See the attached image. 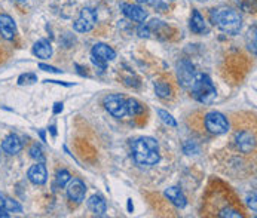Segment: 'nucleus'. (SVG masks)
<instances>
[{"mask_svg": "<svg viewBox=\"0 0 257 218\" xmlns=\"http://www.w3.org/2000/svg\"><path fill=\"white\" fill-rule=\"evenodd\" d=\"M1 150H3L6 155H10V156L18 155V153L22 150V141H21L16 135L10 134V135H7V137L1 141Z\"/></svg>", "mask_w": 257, "mask_h": 218, "instance_id": "nucleus-13", "label": "nucleus"}, {"mask_svg": "<svg viewBox=\"0 0 257 218\" xmlns=\"http://www.w3.org/2000/svg\"><path fill=\"white\" fill-rule=\"evenodd\" d=\"M132 158L137 164L153 166L159 162V144L152 137H141L132 144Z\"/></svg>", "mask_w": 257, "mask_h": 218, "instance_id": "nucleus-1", "label": "nucleus"}, {"mask_svg": "<svg viewBox=\"0 0 257 218\" xmlns=\"http://www.w3.org/2000/svg\"><path fill=\"white\" fill-rule=\"evenodd\" d=\"M34 82H37V76L34 73H25V74H21L18 77L19 85H30V83H34Z\"/></svg>", "mask_w": 257, "mask_h": 218, "instance_id": "nucleus-25", "label": "nucleus"}, {"mask_svg": "<svg viewBox=\"0 0 257 218\" xmlns=\"http://www.w3.org/2000/svg\"><path fill=\"white\" fill-rule=\"evenodd\" d=\"M158 116H159V119L167 125V126H171V128H176L177 126V122H176V119L168 113V111H165V110H158Z\"/></svg>", "mask_w": 257, "mask_h": 218, "instance_id": "nucleus-21", "label": "nucleus"}, {"mask_svg": "<svg viewBox=\"0 0 257 218\" xmlns=\"http://www.w3.org/2000/svg\"><path fill=\"white\" fill-rule=\"evenodd\" d=\"M204 123H205V128L214 135H222L229 131V122H228L226 116L222 114L220 111L207 113L204 117Z\"/></svg>", "mask_w": 257, "mask_h": 218, "instance_id": "nucleus-4", "label": "nucleus"}, {"mask_svg": "<svg viewBox=\"0 0 257 218\" xmlns=\"http://www.w3.org/2000/svg\"><path fill=\"white\" fill-rule=\"evenodd\" d=\"M106 110L116 119H122L127 114V100L121 94L107 95L103 101Z\"/></svg>", "mask_w": 257, "mask_h": 218, "instance_id": "nucleus-6", "label": "nucleus"}, {"mask_svg": "<svg viewBox=\"0 0 257 218\" xmlns=\"http://www.w3.org/2000/svg\"><path fill=\"white\" fill-rule=\"evenodd\" d=\"M220 217L223 218H243V216L240 213H237L235 210H231V208H226L220 213Z\"/></svg>", "mask_w": 257, "mask_h": 218, "instance_id": "nucleus-26", "label": "nucleus"}, {"mask_svg": "<svg viewBox=\"0 0 257 218\" xmlns=\"http://www.w3.org/2000/svg\"><path fill=\"white\" fill-rule=\"evenodd\" d=\"M39 68L43 71H49V73H61V70H58L52 65H46V64H39Z\"/></svg>", "mask_w": 257, "mask_h": 218, "instance_id": "nucleus-27", "label": "nucleus"}, {"mask_svg": "<svg viewBox=\"0 0 257 218\" xmlns=\"http://www.w3.org/2000/svg\"><path fill=\"white\" fill-rule=\"evenodd\" d=\"M247 201H249V207H250V208H252V210H253L255 213H256V211H257V207H256V193H253V195H252V196H250V198H249Z\"/></svg>", "mask_w": 257, "mask_h": 218, "instance_id": "nucleus-28", "label": "nucleus"}, {"mask_svg": "<svg viewBox=\"0 0 257 218\" xmlns=\"http://www.w3.org/2000/svg\"><path fill=\"white\" fill-rule=\"evenodd\" d=\"M33 54H34L37 58L48 59V58H51V55H52V46H51V43H49L46 39L37 40V42L33 45Z\"/></svg>", "mask_w": 257, "mask_h": 218, "instance_id": "nucleus-16", "label": "nucleus"}, {"mask_svg": "<svg viewBox=\"0 0 257 218\" xmlns=\"http://www.w3.org/2000/svg\"><path fill=\"white\" fill-rule=\"evenodd\" d=\"M4 202H6V196L0 193V210H4Z\"/></svg>", "mask_w": 257, "mask_h": 218, "instance_id": "nucleus-30", "label": "nucleus"}, {"mask_svg": "<svg viewBox=\"0 0 257 218\" xmlns=\"http://www.w3.org/2000/svg\"><path fill=\"white\" fill-rule=\"evenodd\" d=\"M4 210L7 211V213H21L22 211V207L16 202V201H13V199H10V198H6V202H4Z\"/></svg>", "mask_w": 257, "mask_h": 218, "instance_id": "nucleus-24", "label": "nucleus"}, {"mask_svg": "<svg viewBox=\"0 0 257 218\" xmlns=\"http://www.w3.org/2000/svg\"><path fill=\"white\" fill-rule=\"evenodd\" d=\"M235 140H237L238 149L241 152H244V153H250L255 149V137L250 132H247V131L238 132L237 137H235Z\"/></svg>", "mask_w": 257, "mask_h": 218, "instance_id": "nucleus-14", "label": "nucleus"}, {"mask_svg": "<svg viewBox=\"0 0 257 218\" xmlns=\"http://www.w3.org/2000/svg\"><path fill=\"white\" fill-rule=\"evenodd\" d=\"M60 111H63V103H57L55 107H54V113L55 114H58Z\"/></svg>", "mask_w": 257, "mask_h": 218, "instance_id": "nucleus-29", "label": "nucleus"}, {"mask_svg": "<svg viewBox=\"0 0 257 218\" xmlns=\"http://www.w3.org/2000/svg\"><path fill=\"white\" fill-rule=\"evenodd\" d=\"M138 3H146V1H149V0H137Z\"/></svg>", "mask_w": 257, "mask_h": 218, "instance_id": "nucleus-34", "label": "nucleus"}, {"mask_svg": "<svg viewBox=\"0 0 257 218\" xmlns=\"http://www.w3.org/2000/svg\"><path fill=\"white\" fill-rule=\"evenodd\" d=\"M13 1H25V0H13Z\"/></svg>", "mask_w": 257, "mask_h": 218, "instance_id": "nucleus-35", "label": "nucleus"}, {"mask_svg": "<svg viewBox=\"0 0 257 218\" xmlns=\"http://www.w3.org/2000/svg\"><path fill=\"white\" fill-rule=\"evenodd\" d=\"M165 196L168 198V201L173 205H176L180 210H183L188 205V199H186V196L183 195V192L179 187H168L165 190Z\"/></svg>", "mask_w": 257, "mask_h": 218, "instance_id": "nucleus-15", "label": "nucleus"}, {"mask_svg": "<svg viewBox=\"0 0 257 218\" xmlns=\"http://www.w3.org/2000/svg\"><path fill=\"white\" fill-rule=\"evenodd\" d=\"M85 195H86V186L82 180L79 178H73L68 181V186H67V196L70 201L76 202V204H80L83 199H85Z\"/></svg>", "mask_w": 257, "mask_h": 218, "instance_id": "nucleus-9", "label": "nucleus"}, {"mask_svg": "<svg viewBox=\"0 0 257 218\" xmlns=\"http://www.w3.org/2000/svg\"><path fill=\"white\" fill-rule=\"evenodd\" d=\"M155 92L159 98H168L171 95V86L165 82H158L155 85Z\"/></svg>", "mask_w": 257, "mask_h": 218, "instance_id": "nucleus-20", "label": "nucleus"}, {"mask_svg": "<svg viewBox=\"0 0 257 218\" xmlns=\"http://www.w3.org/2000/svg\"><path fill=\"white\" fill-rule=\"evenodd\" d=\"M143 106L135 100V98H128L127 100V114H129V116H138V114H141L143 113Z\"/></svg>", "mask_w": 257, "mask_h": 218, "instance_id": "nucleus-19", "label": "nucleus"}, {"mask_svg": "<svg viewBox=\"0 0 257 218\" xmlns=\"http://www.w3.org/2000/svg\"><path fill=\"white\" fill-rule=\"evenodd\" d=\"M132 210H134V208H132V202H131V199H129V201H128V211L132 213Z\"/></svg>", "mask_w": 257, "mask_h": 218, "instance_id": "nucleus-32", "label": "nucleus"}, {"mask_svg": "<svg viewBox=\"0 0 257 218\" xmlns=\"http://www.w3.org/2000/svg\"><path fill=\"white\" fill-rule=\"evenodd\" d=\"M211 22L228 34H237L243 27V16L235 9L231 7L213 9Z\"/></svg>", "mask_w": 257, "mask_h": 218, "instance_id": "nucleus-2", "label": "nucleus"}, {"mask_svg": "<svg viewBox=\"0 0 257 218\" xmlns=\"http://www.w3.org/2000/svg\"><path fill=\"white\" fill-rule=\"evenodd\" d=\"M191 88H192V94H193L195 100L202 104H211L217 97V91H216L213 80L210 79V76H207L204 73L195 74Z\"/></svg>", "mask_w": 257, "mask_h": 218, "instance_id": "nucleus-3", "label": "nucleus"}, {"mask_svg": "<svg viewBox=\"0 0 257 218\" xmlns=\"http://www.w3.org/2000/svg\"><path fill=\"white\" fill-rule=\"evenodd\" d=\"M40 137H42V140H43V141H45V132H43V131H42V132H40Z\"/></svg>", "mask_w": 257, "mask_h": 218, "instance_id": "nucleus-33", "label": "nucleus"}, {"mask_svg": "<svg viewBox=\"0 0 257 218\" xmlns=\"http://www.w3.org/2000/svg\"><path fill=\"white\" fill-rule=\"evenodd\" d=\"M122 12L127 18H129L131 21H135V22H144L146 18H147V12L138 4L124 3L122 4Z\"/></svg>", "mask_w": 257, "mask_h": 218, "instance_id": "nucleus-11", "label": "nucleus"}, {"mask_svg": "<svg viewBox=\"0 0 257 218\" xmlns=\"http://www.w3.org/2000/svg\"><path fill=\"white\" fill-rule=\"evenodd\" d=\"M88 208L95 216H104L106 214V210H107V205H106L104 198H101L100 195H94V196H91L88 199Z\"/></svg>", "mask_w": 257, "mask_h": 218, "instance_id": "nucleus-18", "label": "nucleus"}, {"mask_svg": "<svg viewBox=\"0 0 257 218\" xmlns=\"http://www.w3.org/2000/svg\"><path fill=\"white\" fill-rule=\"evenodd\" d=\"M97 24V12L92 7H83L80 10V15L74 21L73 27L77 33H88L91 31Z\"/></svg>", "mask_w": 257, "mask_h": 218, "instance_id": "nucleus-7", "label": "nucleus"}, {"mask_svg": "<svg viewBox=\"0 0 257 218\" xmlns=\"http://www.w3.org/2000/svg\"><path fill=\"white\" fill-rule=\"evenodd\" d=\"M27 177L28 180L36 184V186H42L46 183L48 180V171H46V166L42 164V162H37L36 165L30 166L28 172H27Z\"/></svg>", "mask_w": 257, "mask_h": 218, "instance_id": "nucleus-10", "label": "nucleus"}, {"mask_svg": "<svg viewBox=\"0 0 257 218\" xmlns=\"http://www.w3.org/2000/svg\"><path fill=\"white\" fill-rule=\"evenodd\" d=\"M195 77V67L191 61L182 59L177 62V80L183 88H189Z\"/></svg>", "mask_w": 257, "mask_h": 218, "instance_id": "nucleus-8", "label": "nucleus"}, {"mask_svg": "<svg viewBox=\"0 0 257 218\" xmlns=\"http://www.w3.org/2000/svg\"><path fill=\"white\" fill-rule=\"evenodd\" d=\"M7 218L9 217V213L6 211V210H0V218Z\"/></svg>", "mask_w": 257, "mask_h": 218, "instance_id": "nucleus-31", "label": "nucleus"}, {"mask_svg": "<svg viewBox=\"0 0 257 218\" xmlns=\"http://www.w3.org/2000/svg\"><path fill=\"white\" fill-rule=\"evenodd\" d=\"M30 156H31V159H34V161H37V162H42V164L45 162V155H43L40 146H37V144H33V146H31V149H30Z\"/></svg>", "mask_w": 257, "mask_h": 218, "instance_id": "nucleus-23", "label": "nucleus"}, {"mask_svg": "<svg viewBox=\"0 0 257 218\" xmlns=\"http://www.w3.org/2000/svg\"><path fill=\"white\" fill-rule=\"evenodd\" d=\"M191 30L196 34H202L208 31L207 22L204 19V16L199 13V10H193L192 12V18H191Z\"/></svg>", "mask_w": 257, "mask_h": 218, "instance_id": "nucleus-17", "label": "nucleus"}, {"mask_svg": "<svg viewBox=\"0 0 257 218\" xmlns=\"http://www.w3.org/2000/svg\"><path fill=\"white\" fill-rule=\"evenodd\" d=\"M91 55H92V62L103 70L106 68V64L109 61H113L116 58V52L106 43H95L92 46Z\"/></svg>", "mask_w": 257, "mask_h": 218, "instance_id": "nucleus-5", "label": "nucleus"}, {"mask_svg": "<svg viewBox=\"0 0 257 218\" xmlns=\"http://www.w3.org/2000/svg\"><path fill=\"white\" fill-rule=\"evenodd\" d=\"M55 180H57V184H58L60 187H64V186L71 180V175H70V172H68V171L61 169V171H58V172H57Z\"/></svg>", "mask_w": 257, "mask_h": 218, "instance_id": "nucleus-22", "label": "nucleus"}, {"mask_svg": "<svg viewBox=\"0 0 257 218\" xmlns=\"http://www.w3.org/2000/svg\"><path fill=\"white\" fill-rule=\"evenodd\" d=\"M16 33V25L12 16L1 13L0 15V34L6 39V40H13Z\"/></svg>", "mask_w": 257, "mask_h": 218, "instance_id": "nucleus-12", "label": "nucleus"}]
</instances>
